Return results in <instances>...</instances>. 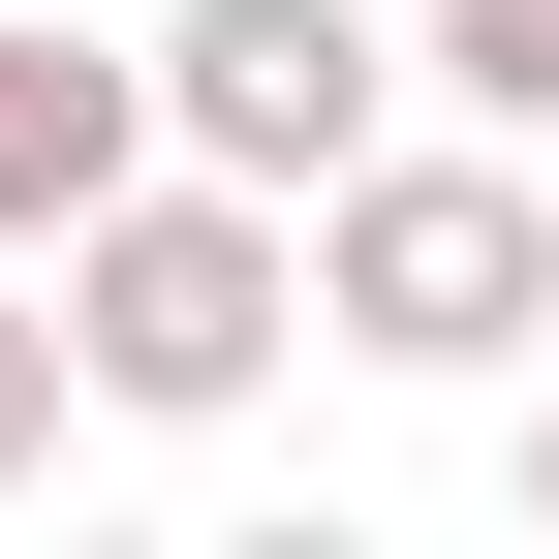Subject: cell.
I'll return each instance as SVG.
<instances>
[{"label": "cell", "instance_id": "obj_1", "mask_svg": "<svg viewBox=\"0 0 559 559\" xmlns=\"http://www.w3.org/2000/svg\"><path fill=\"white\" fill-rule=\"evenodd\" d=\"M280 311H311V218L218 187V156H124L94 218H62V342H94L124 436H218V404L280 373Z\"/></svg>", "mask_w": 559, "mask_h": 559}, {"label": "cell", "instance_id": "obj_2", "mask_svg": "<svg viewBox=\"0 0 559 559\" xmlns=\"http://www.w3.org/2000/svg\"><path fill=\"white\" fill-rule=\"evenodd\" d=\"M311 311L373 342V373H498V342L559 311V187L498 156V124H466V156H404V124H373V156L311 187Z\"/></svg>", "mask_w": 559, "mask_h": 559}, {"label": "cell", "instance_id": "obj_3", "mask_svg": "<svg viewBox=\"0 0 559 559\" xmlns=\"http://www.w3.org/2000/svg\"><path fill=\"white\" fill-rule=\"evenodd\" d=\"M373 124H404V32H373V0H187V32H156V156L280 187V218H311Z\"/></svg>", "mask_w": 559, "mask_h": 559}, {"label": "cell", "instance_id": "obj_4", "mask_svg": "<svg viewBox=\"0 0 559 559\" xmlns=\"http://www.w3.org/2000/svg\"><path fill=\"white\" fill-rule=\"evenodd\" d=\"M156 156V32H0V249H62Z\"/></svg>", "mask_w": 559, "mask_h": 559}, {"label": "cell", "instance_id": "obj_5", "mask_svg": "<svg viewBox=\"0 0 559 559\" xmlns=\"http://www.w3.org/2000/svg\"><path fill=\"white\" fill-rule=\"evenodd\" d=\"M404 62H436V94L498 124V156H559V0H436V32H404Z\"/></svg>", "mask_w": 559, "mask_h": 559}, {"label": "cell", "instance_id": "obj_6", "mask_svg": "<svg viewBox=\"0 0 559 559\" xmlns=\"http://www.w3.org/2000/svg\"><path fill=\"white\" fill-rule=\"evenodd\" d=\"M62 404H94V342H62V280L0 249V498H32V466H62Z\"/></svg>", "mask_w": 559, "mask_h": 559}, {"label": "cell", "instance_id": "obj_7", "mask_svg": "<svg viewBox=\"0 0 559 559\" xmlns=\"http://www.w3.org/2000/svg\"><path fill=\"white\" fill-rule=\"evenodd\" d=\"M528 528H559V404H528Z\"/></svg>", "mask_w": 559, "mask_h": 559}]
</instances>
